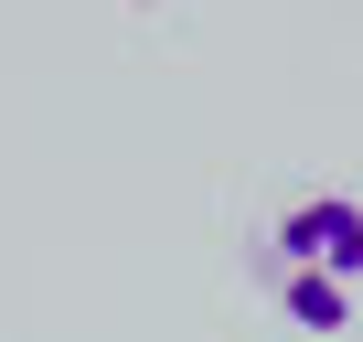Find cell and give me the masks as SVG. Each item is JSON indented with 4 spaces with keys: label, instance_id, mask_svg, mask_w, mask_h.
<instances>
[{
    "label": "cell",
    "instance_id": "6da1fadb",
    "mask_svg": "<svg viewBox=\"0 0 363 342\" xmlns=\"http://www.w3.org/2000/svg\"><path fill=\"white\" fill-rule=\"evenodd\" d=\"M267 257L278 267H320V278H363V204L352 193H299L267 225Z\"/></svg>",
    "mask_w": 363,
    "mask_h": 342
},
{
    "label": "cell",
    "instance_id": "7a4b0ae2",
    "mask_svg": "<svg viewBox=\"0 0 363 342\" xmlns=\"http://www.w3.org/2000/svg\"><path fill=\"white\" fill-rule=\"evenodd\" d=\"M278 299L299 331H342L352 321V278H320V267H278Z\"/></svg>",
    "mask_w": 363,
    "mask_h": 342
}]
</instances>
